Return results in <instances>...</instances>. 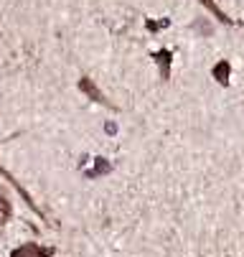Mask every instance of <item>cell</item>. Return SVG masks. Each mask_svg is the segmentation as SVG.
Here are the masks:
<instances>
[{
    "label": "cell",
    "mask_w": 244,
    "mask_h": 257,
    "mask_svg": "<svg viewBox=\"0 0 244 257\" xmlns=\"http://www.w3.org/2000/svg\"><path fill=\"white\" fill-rule=\"evenodd\" d=\"M153 61H158V64H160V79H163V82H168V79H170L173 51H170V49H160V51H155V54H153Z\"/></svg>",
    "instance_id": "cell-4"
},
{
    "label": "cell",
    "mask_w": 244,
    "mask_h": 257,
    "mask_svg": "<svg viewBox=\"0 0 244 257\" xmlns=\"http://www.w3.org/2000/svg\"><path fill=\"white\" fill-rule=\"evenodd\" d=\"M79 89H82V92H84L89 99H94V102H99V104H104V107H112V109H117V107H115V104H112L107 97H104V94L99 92V87H97V84H94L89 77H82V79H79Z\"/></svg>",
    "instance_id": "cell-2"
},
{
    "label": "cell",
    "mask_w": 244,
    "mask_h": 257,
    "mask_svg": "<svg viewBox=\"0 0 244 257\" xmlns=\"http://www.w3.org/2000/svg\"><path fill=\"white\" fill-rule=\"evenodd\" d=\"M198 3H201L208 13H214V18H216L219 23H224V26H234V21H231V18H229V16H226V13L219 8V6H216V0H198Z\"/></svg>",
    "instance_id": "cell-7"
},
{
    "label": "cell",
    "mask_w": 244,
    "mask_h": 257,
    "mask_svg": "<svg viewBox=\"0 0 244 257\" xmlns=\"http://www.w3.org/2000/svg\"><path fill=\"white\" fill-rule=\"evenodd\" d=\"M104 130H107L110 135H115V133H117V125H115V122H107V125H104Z\"/></svg>",
    "instance_id": "cell-9"
},
{
    "label": "cell",
    "mask_w": 244,
    "mask_h": 257,
    "mask_svg": "<svg viewBox=\"0 0 244 257\" xmlns=\"http://www.w3.org/2000/svg\"><path fill=\"white\" fill-rule=\"evenodd\" d=\"M211 77L221 84V87H229V77H231V64L226 61V59H221V61H216L214 64V69H211Z\"/></svg>",
    "instance_id": "cell-5"
},
{
    "label": "cell",
    "mask_w": 244,
    "mask_h": 257,
    "mask_svg": "<svg viewBox=\"0 0 244 257\" xmlns=\"http://www.w3.org/2000/svg\"><path fill=\"white\" fill-rule=\"evenodd\" d=\"M0 176H3V178H6V181H11V183H13V186H16V191H18V194H21V199H23V201H26V206H28V209H31V211H33V214H36V216H41V219H44V211H41V209H39V206H36V201H33V199H31V194H28V191H26V189H23V186H21V183H18V181H16V176H13V173H11V171H6V168H3V166H0Z\"/></svg>",
    "instance_id": "cell-1"
},
{
    "label": "cell",
    "mask_w": 244,
    "mask_h": 257,
    "mask_svg": "<svg viewBox=\"0 0 244 257\" xmlns=\"http://www.w3.org/2000/svg\"><path fill=\"white\" fill-rule=\"evenodd\" d=\"M107 173H112V163H110L107 158H102V156H99V158H94V166H92V168H89L84 176L94 181V178H99V176H107Z\"/></svg>",
    "instance_id": "cell-6"
},
{
    "label": "cell",
    "mask_w": 244,
    "mask_h": 257,
    "mask_svg": "<svg viewBox=\"0 0 244 257\" xmlns=\"http://www.w3.org/2000/svg\"><path fill=\"white\" fill-rule=\"evenodd\" d=\"M11 216H13V206H11V201H8L6 191L0 189V227L8 224V222H11Z\"/></svg>",
    "instance_id": "cell-8"
},
{
    "label": "cell",
    "mask_w": 244,
    "mask_h": 257,
    "mask_svg": "<svg viewBox=\"0 0 244 257\" xmlns=\"http://www.w3.org/2000/svg\"><path fill=\"white\" fill-rule=\"evenodd\" d=\"M11 257H51V252L44 249L39 242H23L21 247L11 252Z\"/></svg>",
    "instance_id": "cell-3"
}]
</instances>
